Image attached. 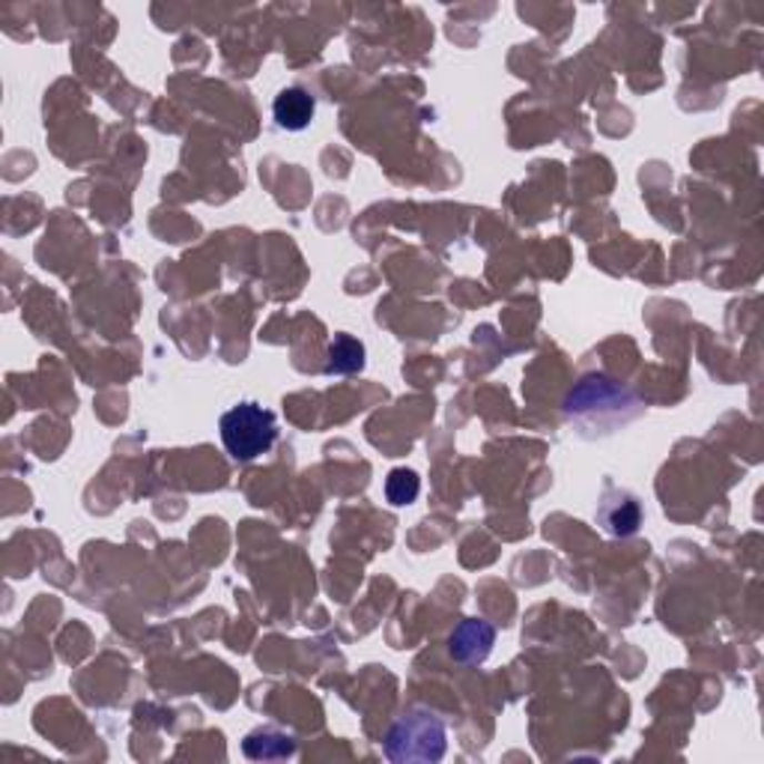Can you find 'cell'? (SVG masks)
Wrapping results in <instances>:
<instances>
[{
	"mask_svg": "<svg viewBox=\"0 0 764 764\" xmlns=\"http://www.w3.org/2000/svg\"><path fill=\"white\" fill-rule=\"evenodd\" d=\"M364 368V344L353 334H334L329 344V364L325 373H355Z\"/></svg>",
	"mask_w": 764,
	"mask_h": 764,
	"instance_id": "cell-7",
	"label": "cell"
},
{
	"mask_svg": "<svg viewBox=\"0 0 764 764\" xmlns=\"http://www.w3.org/2000/svg\"><path fill=\"white\" fill-rule=\"evenodd\" d=\"M421 493V481L412 469H392L385 478V496L394 507L412 505Z\"/></svg>",
	"mask_w": 764,
	"mask_h": 764,
	"instance_id": "cell-8",
	"label": "cell"
},
{
	"mask_svg": "<svg viewBox=\"0 0 764 764\" xmlns=\"http://www.w3.org/2000/svg\"><path fill=\"white\" fill-rule=\"evenodd\" d=\"M385 755L392 762H440L445 755V726L424 711L401 716L385 737Z\"/></svg>",
	"mask_w": 764,
	"mask_h": 764,
	"instance_id": "cell-2",
	"label": "cell"
},
{
	"mask_svg": "<svg viewBox=\"0 0 764 764\" xmlns=\"http://www.w3.org/2000/svg\"><path fill=\"white\" fill-rule=\"evenodd\" d=\"M316 111L314 96L305 93L302 87H286L281 93L275 96L272 102V114H275V123L286 132H302L311 125Z\"/></svg>",
	"mask_w": 764,
	"mask_h": 764,
	"instance_id": "cell-5",
	"label": "cell"
},
{
	"mask_svg": "<svg viewBox=\"0 0 764 764\" xmlns=\"http://www.w3.org/2000/svg\"><path fill=\"white\" fill-rule=\"evenodd\" d=\"M597 516H601L603 529L615 537H627V535H633V532H640L642 511H640V502H636L631 493H621V490L606 493Z\"/></svg>",
	"mask_w": 764,
	"mask_h": 764,
	"instance_id": "cell-4",
	"label": "cell"
},
{
	"mask_svg": "<svg viewBox=\"0 0 764 764\" xmlns=\"http://www.w3.org/2000/svg\"><path fill=\"white\" fill-rule=\"evenodd\" d=\"M242 750L254 762H278V758H290L296 753V741L284 732H275V728H260V732H251L245 737Z\"/></svg>",
	"mask_w": 764,
	"mask_h": 764,
	"instance_id": "cell-6",
	"label": "cell"
},
{
	"mask_svg": "<svg viewBox=\"0 0 764 764\" xmlns=\"http://www.w3.org/2000/svg\"><path fill=\"white\" fill-rule=\"evenodd\" d=\"M496 631L484 619H466L451 636V657L460 663H481L493 649Z\"/></svg>",
	"mask_w": 764,
	"mask_h": 764,
	"instance_id": "cell-3",
	"label": "cell"
},
{
	"mask_svg": "<svg viewBox=\"0 0 764 764\" xmlns=\"http://www.w3.org/2000/svg\"><path fill=\"white\" fill-rule=\"evenodd\" d=\"M221 442L233 460L249 463L258 460L260 454H267L278 440V421L275 412L263 410L260 403H237L233 410H228L219 421Z\"/></svg>",
	"mask_w": 764,
	"mask_h": 764,
	"instance_id": "cell-1",
	"label": "cell"
}]
</instances>
